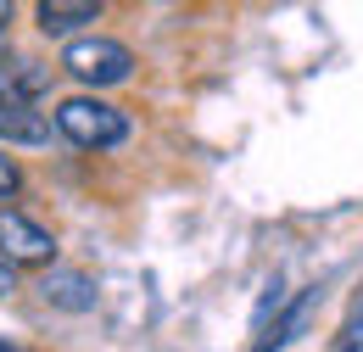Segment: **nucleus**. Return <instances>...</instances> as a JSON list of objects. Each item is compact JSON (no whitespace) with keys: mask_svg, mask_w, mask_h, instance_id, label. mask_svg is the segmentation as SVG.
<instances>
[{"mask_svg":"<svg viewBox=\"0 0 363 352\" xmlns=\"http://www.w3.org/2000/svg\"><path fill=\"white\" fill-rule=\"evenodd\" d=\"M6 23H11V0H0V34H6Z\"/></svg>","mask_w":363,"mask_h":352,"instance_id":"f8f14e48","label":"nucleus"},{"mask_svg":"<svg viewBox=\"0 0 363 352\" xmlns=\"http://www.w3.org/2000/svg\"><path fill=\"white\" fill-rule=\"evenodd\" d=\"M62 67L90 89H106V84H123L135 73V50L123 40H106V34H84L62 50Z\"/></svg>","mask_w":363,"mask_h":352,"instance_id":"f03ea898","label":"nucleus"},{"mask_svg":"<svg viewBox=\"0 0 363 352\" xmlns=\"http://www.w3.org/2000/svg\"><path fill=\"white\" fill-rule=\"evenodd\" d=\"M40 297L50 308H67V313H90L95 308V280L79 274V268H50L40 280Z\"/></svg>","mask_w":363,"mask_h":352,"instance_id":"39448f33","label":"nucleus"},{"mask_svg":"<svg viewBox=\"0 0 363 352\" xmlns=\"http://www.w3.org/2000/svg\"><path fill=\"white\" fill-rule=\"evenodd\" d=\"M50 123H56L62 140H73L84 151H112V145L129 140V112H118L101 95H67V101H56V118Z\"/></svg>","mask_w":363,"mask_h":352,"instance_id":"f257e3e1","label":"nucleus"},{"mask_svg":"<svg viewBox=\"0 0 363 352\" xmlns=\"http://www.w3.org/2000/svg\"><path fill=\"white\" fill-rule=\"evenodd\" d=\"M341 352H363V347H352V341H347V347H341Z\"/></svg>","mask_w":363,"mask_h":352,"instance_id":"4468645a","label":"nucleus"},{"mask_svg":"<svg viewBox=\"0 0 363 352\" xmlns=\"http://www.w3.org/2000/svg\"><path fill=\"white\" fill-rule=\"evenodd\" d=\"M17 190H23V168L0 151V196H17Z\"/></svg>","mask_w":363,"mask_h":352,"instance_id":"9d476101","label":"nucleus"},{"mask_svg":"<svg viewBox=\"0 0 363 352\" xmlns=\"http://www.w3.org/2000/svg\"><path fill=\"white\" fill-rule=\"evenodd\" d=\"M34 23H40L45 40H62V34H73L79 23H101V6H95V0H40Z\"/></svg>","mask_w":363,"mask_h":352,"instance_id":"423d86ee","label":"nucleus"},{"mask_svg":"<svg viewBox=\"0 0 363 352\" xmlns=\"http://www.w3.org/2000/svg\"><path fill=\"white\" fill-rule=\"evenodd\" d=\"M50 134H56V123H50L34 101L0 95V140H6V145H45Z\"/></svg>","mask_w":363,"mask_h":352,"instance_id":"20e7f679","label":"nucleus"},{"mask_svg":"<svg viewBox=\"0 0 363 352\" xmlns=\"http://www.w3.org/2000/svg\"><path fill=\"white\" fill-rule=\"evenodd\" d=\"M50 89V67L40 62H0V95H11V101H34V95H45Z\"/></svg>","mask_w":363,"mask_h":352,"instance_id":"6e6552de","label":"nucleus"},{"mask_svg":"<svg viewBox=\"0 0 363 352\" xmlns=\"http://www.w3.org/2000/svg\"><path fill=\"white\" fill-rule=\"evenodd\" d=\"M313 308H318V285H308V291H302V297L285 308V319L274 324V336H263V341H257V352H285L291 341H296V336H302V330H308Z\"/></svg>","mask_w":363,"mask_h":352,"instance_id":"0eeeda50","label":"nucleus"},{"mask_svg":"<svg viewBox=\"0 0 363 352\" xmlns=\"http://www.w3.org/2000/svg\"><path fill=\"white\" fill-rule=\"evenodd\" d=\"M0 352H23V347H11V341H0Z\"/></svg>","mask_w":363,"mask_h":352,"instance_id":"ddd939ff","label":"nucleus"},{"mask_svg":"<svg viewBox=\"0 0 363 352\" xmlns=\"http://www.w3.org/2000/svg\"><path fill=\"white\" fill-rule=\"evenodd\" d=\"M0 258L6 263H50L56 258V235H50L45 224L0 207Z\"/></svg>","mask_w":363,"mask_h":352,"instance_id":"7ed1b4c3","label":"nucleus"},{"mask_svg":"<svg viewBox=\"0 0 363 352\" xmlns=\"http://www.w3.org/2000/svg\"><path fill=\"white\" fill-rule=\"evenodd\" d=\"M352 347H363V285H358V297H352V308H347V330H341Z\"/></svg>","mask_w":363,"mask_h":352,"instance_id":"1a4fd4ad","label":"nucleus"},{"mask_svg":"<svg viewBox=\"0 0 363 352\" xmlns=\"http://www.w3.org/2000/svg\"><path fill=\"white\" fill-rule=\"evenodd\" d=\"M6 291H11V263L0 258V297H6Z\"/></svg>","mask_w":363,"mask_h":352,"instance_id":"9b49d317","label":"nucleus"}]
</instances>
